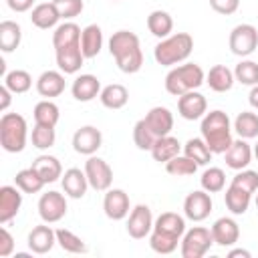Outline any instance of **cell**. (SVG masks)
<instances>
[{
  "instance_id": "6da1fadb",
  "label": "cell",
  "mask_w": 258,
  "mask_h": 258,
  "mask_svg": "<svg viewBox=\"0 0 258 258\" xmlns=\"http://www.w3.org/2000/svg\"><path fill=\"white\" fill-rule=\"evenodd\" d=\"M109 52L117 62L121 73L133 75L143 67V52L139 44V36L131 30H117L109 38Z\"/></svg>"
},
{
  "instance_id": "7a4b0ae2",
  "label": "cell",
  "mask_w": 258,
  "mask_h": 258,
  "mask_svg": "<svg viewBox=\"0 0 258 258\" xmlns=\"http://www.w3.org/2000/svg\"><path fill=\"white\" fill-rule=\"evenodd\" d=\"M200 131H202L204 141L212 149V153H226L234 141L232 139V121H230L228 113H224L220 109H214L202 117Z\"/></svg>"
},
{
  "instance_id": "3957f363",
  "label": "cell",
  "mask_w": 258,
  "mask_h": 258,
  "mask_svg": "<svg viewBox=\"0 0 258 258\" xmlns=\"http://www.w3.org/2000/svg\"><path fill=\"white\" fill-rule=\"evenodd\" d=\"M204 83H206V73L198 62L175 64L165 75V91L173 97H181L189 91H198Z\"/></svg>"
},
{
  "instance_id": "277c9868",
  "label": "cell",
  "mask_w": 258,
  "mask_h": 258,
  "mask_svg": "<svg viewBox=\"0 0 258 258\" xmlns=\"http://www.w3.org/2000/svg\"><path fill=\"white\" fill-rule=\"evenodd\" d=\"M194 50V38L189 32H175L169 34L165 38H161L155 48H153V56L157 60V64L161 67H175L181 64Z\"/></svg>"
},
{
  "instance_id": "5b68a950",
  "label": "cell",
  "mask_w": 258,
  "mask_h": 258,
  "mask_svg": "<svg viewBox=\"0 0 258 258\" xmlns=\"http://www.w3.org/2000/svg\"><path fill=\"white\" fill-rule=\"evenodd\" d=\"M28 123L20 113H4L0 117V145L8 153H20L26 147Z\"/></svg>"
},
{
  "instance_id": "8992f818",
  "label": "cell",
  "mask_w": 258,
  "mask_h": 258,
  "mask_svg": "<svg viewBox=\"0 0 258 258\" xmlns=\"http://www.w3.org/2000/svg\"><path fill=\"white\" fill-rule=\"evenodd\" d=\"M212 244H214L212 230L204 228V226H194V228L185 230V234L181 236L179 252L183 258H202L208 254Z\"/></svg>"
},
{
  "instance_id": "52a82bcc",
  "label": "cell",
  "mask_w": 258,
  "mask_h": 258,
  "mask_svg": "<svg viewBox=\"0 0 258 258\" xmlns=\"http://www.w3.org/2000/svg\"><path fill=\"white\" fill-rule=\"evenodd\" d=\"M228 46L236 56H250L258 48V28L248 22L234 26L228 38Z\"/></svg>"
},
{
  "instance_id": "ba28073f",
  "label": "cell",
  "mask_w": 258,
  "mask_h": 258,
  "mask_svg": "<svg viewBox=\"0 0 258 258\" xmlns=\"http://www.w3.org/2000/svg\"><path fill=\"white\" fill-rule=\"evenodd\" d=\"M38 216L46 224H56L67 216V194L46 191L38 200Z\"/></svg>"
},
{
  "instance_id": "9c48e42d",
  "label": "cell",
  "mask_w": 258,
  "mask_h": 258,
  "mask_svg": "<svg viewBox=\"0 0 258 258\" xmlns=\"http://www.w3.org/2000/svg\"><path fill=\"white\" fill-rule=\"evenodd\" d=\"M85 173L89 179V185L97 191H107L113 183V169L111 165L97 157V155H89V159L85 161Z\"/></svg>"
},
{
  "instance_id": "30bf717a",
  "label": "cell",
  "mask_w": 258,
  "mask_h": 258,
  "mask_svg": "<svg viewBox=\"0 0 258 258\" xmlns=\"http://www.w3.org/2000/svg\"><path fill=\"white\" fill-rule=\"evenodd\" d=\"M153 214L151 208L145 204H137L135 208H131L129 216H127V234L133 240H143L151 234L153 230Z\"/></svg>"
},
{
  "instance_id": "8fae6325",
  "label": "cell",
  "mask_w": 258,
  "mask_h": 258,
  "mask_svg": "<svg viewBox=\"0 0 258 258\" xmlns=\"http://www.w3.org/2000/svg\"><path fill=\"white\" fill-rule=\"evenodd\" d=\"M214 208L212 196L206 189H196L183 200V216L191 222H204Z\"/></svg>"
},
{
  "instance_id": "7c38bea8",
  "label": "cell",
  "mask_w": 258,
  "mask_h": 258,
  "mask_svg": "<svg viewBox=\"0 0 258 258\" xmlns=\"http://www.w3.org/2000/svg\"><path fill=\"white\" fill-rule=\"evenodd\" d=\"M103 212L109 220H115V222L127 218L131 212V202L127 191L121 187H109L103 198Z\"/></svg>"
},
{
  "instance_id": "4fadbf2b",
  "label": "cell",
  "mask_w": 258,
  "mask_h": 258,
  "mask_svg": "<svg viewBox=\"0 0 258 258\" xmlns=\"http://www.w3.org/2000/svg\"><path fill=\"white\" fill-rule=\"evenodd\" d=\"M103 145V133L95 125H83L73 135V149L81 155H95Z\"/></svg>"
},
{
  "instance_id": "5bb4252c",
  "label": "cell",
  "mask_w": 258,
  "mask_h": 258,
  "mask_svg": "<svg viewBox=\"0 0 258 258\" xmlns=\"http://www.w3.org/2000/svg\"><path fill=\"white\" fill-rule=\"evenodd\" d=\"M177 113L185 121L202 119L208 113V99L200 91H189V93L177 97Z\"/></svg>"
},
{
  "instance_id": "9a60e30c",
  "label": "cell",
  "mask_w": 258,
  "mask_h": 258,
  "mask_svg": "<svg viewBox=\"0 0 258 258\" xmlns=\"http://www.w3.org/2000/svg\"><path fill=\"white\" fill-rule=\"evenodd\" d=\"M22 194L24 191L16 183L0 187V224H8L16 218L22 208Z\"/></svg>"
},
{
  "instance_id": "2e32d148",
  "label": "cell",
  "mask_w": 258,
  "mask_h": 258,
  "mask_svg": "<svg viewBox=\"0 0 258 258\" xmlns=\"http://www.w3.org/2000/svg\"><path fill=\"white\" fill-rule=\"evenodd\" d=\"M54 58H56L58 71H62L64 75H75V73H79L81 67H83V62H85V54H83V50H81V42L54 48Z\"/></svg>"
},
{
  "instance_id": "e0dca14e",
  "label": "cell",
  "mask_w": 258,
  "mask_h": 258,
  "mask_svg": "<svg viewBox=\"0 0 258 258\" xmlns=\"http://www.w3.org/2000/svg\"><path fill=\"white\" fill-rule=\"evenodd\" d=\"M212 238H214V244L222 246V248H230L234 246L238 240H240V226L234 218L230 216H224V218H218L214 224H212Z\"/></svg>"
},
{
  "instance_id": "ac0fdd59",
  "label": "cell",
  "mask_w": 258,
  "mask_h": 258,
  "mask_svg": "<svg viewBox=\"0 0 258 258\" xmlns=\"http://www.w3.org/2000/svg\"><path fill=\"white\" fill-rule=\"evenodd\" d=\"M60 185H62V191L67 194V198H73V200L85 198L87 189L91 187L85 169H79V167H69L60 177Z\"/></svg>"
},
{
  "instance_id": "d6986e66",
  "label": "cell",
  "mask_w": 258,
  "mask_h": 258,
  "mask_svg": "<svg viewBox=\"0 0 258 258\" xmlns=\"http://www.w3.org/2000/svg\"><path fill=\"white\" fill-rule=\"evenodd\" d=\"M224 157H226V165L230 169L240 171V169H246L250 165V161L254 157V149L250 147L248 139H242L240 137V139H234L232 141V145L228 147V151L224 153Z\"/></svg>"
},
{
  "instance_id": "ffe728a7",
  "label": "cell",
  "mask_w": 258,
  "mask_h": 258,
  "mask_svg": "<svg viewBox=\"0 0 258 258\" xmlns=\"http://www.w3.org/2000/svg\"><path fill=\"white\" fill-rule=\"evenodd\" d=\"M56 244V230H52L46 222L34 226L28 234V248L34 254H48Z\"/></svg>"
},
{
  "instance_id": "44dd1931",
  "label": "cell",
  "mask_w": 258,
  "mask_h": 258,
  "mask_svg": "<svg viewBox=\"0 0 258 258\" xmlns=\"http://www.w3.org/2000/svg\"><path fill=\"white\" fill-rule=\"evenodd\" d=\"M153 232H159V234L171 236L175 240H181V236L185 234V218L179 216L177 212H163L155 218Z\"/></svg>"
},
{
  "instance_id": "7402d4cb",
  "label": "cell",
  "mask_w": 258,
  "mask_h": 258,
  "mask_svg": "<svg viewBox=\"0 0 258 258\" xmlns=\"http://www.w3.org/2000/svg\"><path fill=\"white\" fill-rule=\"evenodd\" d=\"M36 91L44 99H54L64 91V73L62 71H44L36 79Z\"/></svg>"
},
{
  "instance_id": "603a6c76",
  "label": "cell",
  "mask_w": 258,
  "mask_h": 258,
  "mask_svg": "<svg viewBox=\"0 0 258 258\" xmlns=\"http://www.w3.org/2000/svg\"><path fill=\"white\" fill-rule=\"evenodd\" d=\"M71 93H73V97L77 101L89 103V101H93L95 97L101 95V81L95 75H89V73L87 75H79L71 85Z\"/></svg>"
},
{
  "instance_id": "cb8c5ba5",
  "label": "cell",
  "mask_w": 258,
  "mask_h": 258,
  "mask_svg": "<svg viewBox=\"0 0 258 258\" xmlns=\"http://www.w3.org/2000/svg\"><path fill=\"white\" fill-rule=\"evenodd\" d=\"M143 119H145V123L149 125V129H151L157 137L169 135L171 129H173V113H171L167 107H161V105L151 107Z\"/></svg>"
},
{
  "instance_id": "d4e9b609",
  "label": "cell",
  "mask_w": 258,
  "mask_h": 258,
  "mask_svg": "<svg viewBox=\"0 0 258 258\" xmlns=\"http://www.w3.org/2000/svg\"><path fill=\"white\" fill-rule=\"evenodd\" d=\"M58 20H60V14L52 2H40L30 10V22L40 30L56 28Z\"/></svg>"
},
{
  "instance_id": "484cf974",
  "label": "cell",
  "mask_w": 258,
  "mask_h": 258,
  "mask_svg": "<svg viewBox=\"0 0 258 258\" xmlns=\"http://www.w3.org/2000/svg\"><path fill=\"white\" fill-rule=\"evenodd\" d=\"M206 83L216 93H228L234 87L236 77H234V71H230L226 64H214L206 75Z\"/></svg>"
},
{
  "instance_id": "4316f807",
  "label": "cell",
  "mask_w": 258,
  "mask_h": 258,
  "mask_svg": "<svg viewBox=\"0 0 258 258\" xmlns=\"http://www.w3.org/2000/svg\"><path fill=\"white\" fill-rule=\"evenodd\" d=\"M250 202H252V194H250V191H246V189H242V187H238V185H234V183H230V185L226 187L224 204H226V208H228L234 216L246 214L248 208H250Z\"/></svg>"
},
{
  "instance_id": "83f0119b",
  "label": "cell",
  "mask_w": 258,
  "mask_h": 258,
  "mask_svg": "<svg viewBox=\"0 0 258 258\" xmlns=\"http://www.w3.org/2000/svg\"><path fill=\"white\" fill-rule=\"evenodd\" d=\"M181 151V143L177 141V137H173L171 133L169 135H163V137H157L153 147H151V157L159 163H167L169 159H173L175 155H179Z\"/></svg>"
},
{
  "instance_id": "f1b7e54d",
  "label": "cell",
  "mask_w": 258,
  "mask_h": 258,
  "mask_svg": "<svg viewBox=\"0 0 258 258\" xmlns=\"http://www.w3.org/2000/svg\"><path fill=\"white\" fill-rule=\"evenodd\" d=\"M32 167L36 169V173L42 177L44 183H54L56 179L62 177V165L54 155H48V153L38 155L32 161Z\"/></svg>"
},
{
  "instance_id": "f546056e",
  "label": "cell",
  "mask_w": 258,
  "mask_h": 258,
  "mask_svg": "<svg viewBox=\"0 0 258 258\" xmlns=\"http://www.w3.org/2000/svg\"><path fill=\"white\" fill-rule=\"evenodd\" d=\"M103 48V30L99 24H89L81 32V50L85 58H95Z\"/></svg>"
},
{
  "instance_id": "4dcf8cb0",
  "label": "cell",
  "mask_w": 258,
  "mask_h": 258,
  "mask_svg": "<svg viewBox=\"0 0 258 258\" xmlns=\"http://www.w3.org/2000/svg\"><path fill=\"white\" fill-rule=\"evenodd\" d=\"M99 101L103 103V107L117 111V109H123V107L127 105V101H129V91H127V87L121 85V83H111V85H107V87L101 89Z\"/></svg>"
},
{
  "instance_id": "1f68e13d",
  "label": "cell",
  "mask_w": 258,
  "mask_h": 258,
  "mask_svg": "<svg viewBox=\"0 0 258 258\" xmlns=\"http://www.w3.org/2000/svg\"><path fill=\"white\" fill-rule=\"evenodd\" d=\"M22 40V28L14 20H2L0 22V50L12 52L20 46Z\"/></svg>"
},
{
  "instance_id": "d6a6232c",
  "label": "cell",
  "mask_w": 258,
  "mask_h": 258,
  "mask_svg": "<svg viewBox=\"0 0 258 258\" xmlns=\"http://www.w3.org/2000/svg\"><path fill=\"white\" fill-rule=\"evenodd\" d=\"M81 26L73 20H64L62 24H58L52 32V46L54 48H60V46H67V44H77L81 42Z\"/></svg>"
},
{
  "instance_id": "836d02e7",
  "label": "cell",
  "mask_w": 258,
  "mask_h": 258,
  "mask_svg": "<svg viewBox=\"0 0 258 258\" xmlns=\"http://www.w3.org/2000/svg\"><path fill=\"white\" fill-rule=\"evenodd\" d=\"M32 117H34V123H40V125H48V127H56L58 119H60V109L58 105L52 101V99H42L34 105V111H32Z\"/></svg>"
},
{
  "instance_id": "e575fe53",
  "label": "cell",
  "mask_w": 258,
  "mask_h": 258,
  "mask_svg": "<svg viewBox=\"0 0 258 258\" xmlns=\"http://www.w3.org/2000/svg\"><path fill=\"white\" fill-rule=\"evenodd\" d=\"M147 28H149V32L153 36H157L161 40V38H165V36L171 34V30H173V18L165 10H153L147 16Z\"/></svg>"
},
{
  "instance_id": "d590c367",
  "label": "cell",
  "mask_w": 258,
  "mask_h": 258,
  "mask_svg": "<svg viewBox=\"0 0 258 258\" xmlns=\"http://www.w3.org/2000/svg\"><path fill=\"white\" fill-rule=\"evenodd\" d=\"M183 155H187L189 159H194L198 165H208L212 161V155L214 153L208 147V143L204 141V137H191L183 145Z\"/></svg>"
},
{
  "instance_id": "8d00e7d4",
  "label": "cell",
  "mask_w": 258,
  "mask_h": 258,
  "mask_svg": "<svg viewBox=\"0 0 258 258\" xmlns=\"http://www.w3.org/2000/svg\"><path fill=\"white\" fill-rule=\"evenodd\" d=\"M14 183H16L24 194H38V191L46 185L32 165L26 167V169H20V171L14 175Z\"/></svg>"
},
{
  "instance_id": "74e56055",
  "label": "cell",
  "mask_w": 258,
  "mask_h": 258,
  "mask_svg": "<svg viewBox=\"0 0 258 258\" xmlns=\"http://www.w3.org/2000/svg\"><path fill=\"white\" fill-rule=\"evenodd\" d=\"M234 131L242 139H254L258 137V115L252 111H242L234 119Z\"/></svg>"
},
{
  "instance_id": "f35d334b",
  "label": "cell",
  "mask_w": 258,
  "mask_h": 258,
  "mask_svg": "<svg viewBox=\"0 0 258 258\" xmlns=\"http://www.w3.org/2000/svg\"><path fill=\"white\" fill-rule=\"evenodd\" d=\"M4 85L14 93V95H22L26 93L30 87H32V77L28 71L24 69H14V71H8L4 75Z\"/></svg>"
},
{
  "instance_id": "ab89813d",
  "label": "cell",
  "mask_w": 258,
  "mask_h": 258,
  "mask_svg": "<svg viewBox=\"0 0 258 258\" xmlns=\"http://www.w3.org/2000/svg\"><path fill=\"white\" fill-rule=\"evenodd\" d=\"M56 244L69 252V254H85L87 252V244L83 238H79L75 232L67 230V228H58L56 230Z\"/></svg>"
},
{
  "instance_id": "60d3db41",
  "label": "cell",
  "mask_w": 258,
  "mask_h": 258,
  "mask_svg": "<svg viewBox=\"0 0 258 258\" xmlns=\"http://www.w3.org/2000/svg\"><path fill=\"white\" fill-rule=\"evenodd\" d=\"M198 163L194 159H189L187 155H175L173 159H169L165 163V171L173 177H187V175H194L198 171Z\"/></svg>"
},
{
  "instance_id": "b9f144b4",
  "label": "cell",
  "mask_w": 258,
  "mask_h": 258,
  "mask_svg": "<svg viewBox=\"0 0 258 258\" xmlns=\"http://www.w3.org/2000/svg\"><path fill=\"white\" fill-rule=\"evenodd\" d=\"M200 185L202 189H206L208 194H218L226 187V173L222 167H208L202 177H200Z\"/></svg>"
},
{
  "instance_id": "7bdbcfd3",
  "label": "cell",
  "mask_w": 258,
  "mask_h": 258,
  "mask_svg": "<svg viewBox=\"0 0 258 258\" xmlns=\"http://www.w3.org/2000/svg\"><path fill=\"white\" fill-rule=\"evenodd\" d=\"M30 141H32V147H36L40 151L50 149L54 145V141H56V131H54V127L34 123L32 133H30Z\"/></svg>"
},
{
  "instance_id": "ee69618b",
  "label": "cell",
  "mask_w": 258,
  "mask_h": 258,
  "mask_svg": "<svg viewBox=\"0 0 258 258\" xmlns=\"http://www.w3.org/2000/svg\"><path fill=\"white\" fill-rule=\"evenodd\" d=\"M234 77L238 83L246 85V87H254L258 85V62L256 60H250V58H244L236 64L234 69Z\"/></svg>"
},
{
  "instance_id": "f6af8a7d",
  "label": "cell",
  "mask_w": 258,
  "mask_h": 258,
  "mask_svg": "<svg viewBox=\"0 0 258 258\" xmlns=\"http://www.w3.org/2000/svg\"><path fill=\"white\" fill-rule=\"evenodd\" d=\"M157 135L149 129V125L145 123V119H139L133 127V143L137 145V149L141 151H151L153 143H155Z\"/></svg>"
},
{
  "instance_id": "bcb514c9",
  "label": "cell",
  "mask_w": 258,
  "mask_h": 258,
  "mask_svg": "<svg viewBox=\"0 0 258 258\" xmlns=\"http://www.w3.org/2000/svg\"><path fill=\"white\" fill-rule=\"evenodd\" d=\"M179 242L181 240H175L171 236H165V234H159V232H153V230L149 234V246L157 254H171V252H175Z\"/></svg>"
},
{
  "instance_id": "7dc6e473",
  "label": "cell",
  "mask_w": 258,
  "mask_h": 258,
  "mask_svg": "<svg viewBox=\"0 0 258 258\" xmlns=\"http://www.w3.org/2000/svg\"><path fill=\"white\" fill-rule=\"evenodd\" d=\"M232 183L234 185H238V187H242V189H246V191H250V194H256L258 191V171H254V169H240L234 177H232Z\"/></svg>"
},
{
  "instance_id": "c3c4849f",
  "label": "cell",
  "mask_w": 258,
  "mask_h": 258,
  "mask_svg": "<svg viewBox=\"0 0 258 258\" xmlns=\"http://www.w3.org/2000/svg\"><path fill=\"white\" fill-rule=\"evenodd\" d=\"M52 4L56 6V10L60 14V20H73L85 8L83 0H52Z\"/></svg>"
},
{
  "instance_id": "681fc988",
  "label": "cell",
  "mask_w": 258,
  "mask_h": 258,
  "mask_svg": "<svg viewBox=\"0 0 258 258\" xmlns=\"http://www.w3.org/2000/svg\"><path fill=\"white\" fill-rule=\"evenodd\" d=\"M210 6L214 12L230 16L240 8V0H210Z\"/></svg>"
},
{
  "instance_id": "f907efd6",
  "label": "cell",
  "mask_w": 258,
  "mask_h": 258,
  "mask_svg": "<svg viewBox=\"0 0 258 258\" xmlns=\"http://www.w3.org/2000/svg\"><path fill=\"white\" fill-rule=\"evenodd\" d=\"M14 252V238L8 228H0V258H8Z\"/></svg>"
},
{
  "instance_id": "816d5d0a",
  "label": "cell",
  "mask_w": 258,
  "mask_h": 258,
  "mask_svg": "<svg viewBox=\"0 0 258 258\" xmlns=\"http://www.w3.org/2000/svg\"><path fill=\"white\" fill-rule=\"evenodd\" d=\"M36 0H6V4H8V8L12 10V12H28V10H32L36 4H34Z\"/></svg>"
},
{
  "instance_id": "f5cc1de1",
  "label": "cell",
  "mask_w": 258,
  "mask_h": 258,
  "mask_svg": "<svg viewBox=\"0 0 258 258\" xmlns=\"http://www.w3.org/2000/svg\"><path fill=\"white\" fill-rule=\"evenodd\" d=\"M12 95H14V93H12L6 85H2V87H0V111H6V109L10 107Z\"/></svg>"
},
{
  "instance_id": "db71d44e",
  "label": "cell",
  "mask_w": 258,
  "mask_h": 258,
  "mask_svg": "<svg viewBox=\"0 0 258 258\" xmlns=\"http://www.w3.org/2000/svg\"><path fill=\"white\" fill-rule=\"evenodd\" d=\"M248 103H250L252 109H258V85H254V87L250 89V93H248Z\"/></svg>"
},
{
  "instance_id": "11a10c76",
  "label": "cell",
  "mask_w": 258,
  "mask_h": 258,
  "mask_svg": "<svg viewBox=\"0 0 258 258\" xmlns=\"http://www.w3.org/2000/svg\"><path fill=\"white\" fill-rule=\"evenodd\" d=\"M228 258H250V252L244 248H234L228 252Z\"/></svg>"
},
{
  "instance_id": "9f6ffc18",
  "label": "cell",
  "mask_w": 258,
  "mask_h": 258,
  "mask_svg": "<svg viewBox=\"0 0 258 258\" xmlns=\"http://www.w3.org/2000/svg\"><path fill=\"white\" fill-rule=\"evenodd\" d=\"M254 157L258 159V141H256V145H254Z\"/></svg>"
},
{
  "instance_id": "6f0895ef",
  "label": "cell",
  "mask_w": 258,
  "mask_h": 258,
  "mask_svg": "<svg viewBox=\"0 0 258 258\" xmlns=\"http://www.w3.org/2000/svg\"><path fill=\"white\" fill-rule=\"evenodd\" d=\"M254 202H256V210H258V194H256V200Z\"/></svg>"
},
{
  "instance_id": "680465c9",
  "label": "cell",
  "mask_w": 258,
  "mask_h": 258,
  "mask_svg": "<svg viewBox=\"0 0 258 258\" xmlns=\"http://www.w3.org/2000/svg\"><path fill=\"white\" fill-rule=\"evenodd\" d=\"M113 2H117V0H113Z\"/></svg>"
}]
</instances>
